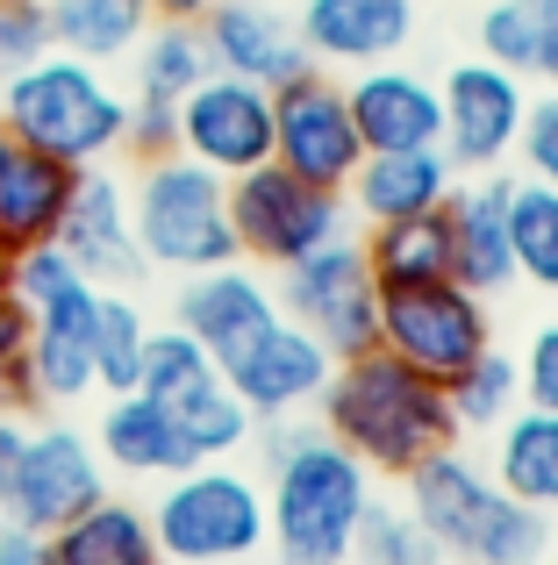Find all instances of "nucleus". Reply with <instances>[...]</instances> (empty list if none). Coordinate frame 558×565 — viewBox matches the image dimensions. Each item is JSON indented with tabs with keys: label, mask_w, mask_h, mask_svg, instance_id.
<instances>
[{
	"label": "nucleus",
	"mask_w": 558,
	"mask_h": 565,
	"mask_svg": "<svg viewBox=\"0 0 558 565\" xmlns=\"http://www.w3.org/2000/svg\"><path fill=\"white\" fill-rule=\"evenodd\" d=\"M266 429V544L279 565H344L358 515L373 501V472L315 423H258Z\"/></svg>",
	"instance_id": "nucleus-1"
},
{
	"label": "nucleus",
	"mask_w": 558,
	"mask_h": 565,
	"mask_svg": "<svg viewBox=\"0 0 558 565\" xmlns=\"http://www.w3.org/2000/svg\"><path fill=\"white\" fill-rule=\"evenodd\" d=\"M315 408H322V429H330L365 472H394V480L459 437L444 386L430 373H416V365H401L379 344L358 351V359H336L330 386L315 394Z\"/></svg>",
	"instance_id": "nucleus-2"
},
{
	"label": "nucleus",
	"mask_w": 558,
	"mask_h": 565,
	"mask_svg": "<svg viewBox=\"0 0 558 565\" xmlns=\"http://www.w3.org/2000/svg\"><path fill=\"white\" fill-rule=\"evenodd\" d=\"M408 480V515L430 530V544L444 558L465 565H537L551 552V515L516 501L494 472H480L465 451H430L422 466L401 472Z\"/></svg>",
	"instance_id": "nucleus-3"
},
{
	"label": "nucleus",
	"mask_w": 558,
	"mask_h": 565,
	"mask_svg": "<svg viewBox=\"0 0 558 565\" xmlns=\"http://www.w3.org/2000/svg\"><path fill=\"white\" fill-rule=\"evenodd\" d=\"M129 94L108 79V65H86L72 51H43L36 65L0 72V129L36 143L57 166H108L122 151Z\"/></svg>",
	"instance_id": "nucleus-4"
},
{
	"label": "nucleus",
	"mask_w": 558,
	"mask_h": 565,
	"mask_svg": "<svg viewBox=\"0 0 558 565\" xmlns=\"http://www.w3.org/2000/svg\"><path fill=\"white\" fill-rule=\"evenodd\" d=\"M129 230L151 273H208V265L237 258V230H229V180L194 166L186 151L151 158L129 180Z\"/></svg>",
	"instance_id": "nucleus-5"
},
{
	"label": "nucleus",
	"mask_w": 558,
	"mask_h": 565,
	"mask_svg": "<svg viewBox=\"0 0 558 565\" xmlns=\"http://www.w3.org/2000/svg\"><path fill=\"white\" fill-rule=\"evenodd\" d=\"M151 537L165 565H251L266 552V487L223 458H201L158 487Z\"/></svg>",
	"instance_id": "nucleus-6"
},
{
	"label": "nucleus",
	"mask_w": 558,
	"mask_h": 565,
	"mask_svg": "<svg viewBox=\"0 0 558 565\" xmlns=\"http://www.w3.org/2000/svg\"><path fill=\"white\" fill-rule=\"evenodd\" d=\"M8 294L29 308V373H36L43 401H86L94 394L100 287L57 244H36V250H14Z\"/></svg>",
	"instance_id": "nucleus-7"
},
{
	"label": "nucleus",
	"mask_w": 558,
	"mask_h": 565,
	"mask_svg": "<svg viewBox=\"0 0 558 565\" xmlns=\"http://www.w3.org/2000/svg\"><path fill=\"white\" fill-rule=\"evenodd\" d=\"M379 351H394L401 365H416V373H430L444 386L480 351H494V308H487V294L459 287V279L379 287Z\"/></svg>",
	"instance_id": "nucleus-8"
},
{
	"label": "nucleus",
	"mask_w": 558,
	"mask_h": 565,
	"mask_svg": "<svg viewBox=\"0 0 558 565\" xmlns=\"http://www.w3.org/2000/svg\"><path fill=\"white\" fill-rule=\"evenodd\" d=\"M344 222H351L344 193H322V186L293 180L287 166H272V158L229 180V230H237V258L244 265H272V273H287L293 258L336 244Z\"/></svg>",
	"instance_id": "nucleus-9"
},
{
	"label": "nucleus",
	"mask_w": 558,
	"mask_h": 565,
	"mask_svg": "<svg viewBox=\"0 0 558 565\" xmlns=\"http://www.w3.org/2000/svg\"><path fill=\"white\" fill-rule=\"evenodd\" d=\"M272 301L279 316L315 330L330 359H358V351L379 344V287H373V265H365V244H351V236L293 258L279 273Z\"/></svg>",
	"instance_id": "nucleus-10"
},
{
	"label": "nucleus",
	"mask_w": 558,
	"mask_h": 565,
	"mask_svg": "<svg viewBox=\"0 0 558 565\" xmlns=\"http://www.w3.org/2000/svg\"><path fill=\"white\" fill-rule=\"evenodd\" d=\"M272 166H287L293 180L322 193H344L351 172L365 166V137L351 122V100L330 79V65H308L287 86H272Z\"/></svg>",
	"instance_id": "nucleus-11"
},
{
	"label": "nucleus",
	"mask_w": 558,
	"mask_h": 565,
	"mask_svg": "<svg viewBox=\"0 0 558 565\" xmlns=\"http://www.w3.org/2000/svg\"><path fill=\"white\" fill-rule=\"evenodd\" d=\"M108 494V466H100L94 437L72 423H29L22 451H14L8 480H0V523H22V530H57L65 515L94 509Z\"/></svg>",
	"instance_id": "nucleus-12"
},
{
	"label": "nucleus",
	"mask_w": 558,
	"mask_h": 565,
	"mask_svg": "<svg viewBox=\"0 0 558 565\" xmlns=\"http://www.w3.org/2000/svg\"><path fill=\"white\" fill-rule=\"evenodd\" d=\"M330 351H322L315 330H301L293 316H272L258 337H244L223 359V380L244 394V408L258 423H287V415L315 408V394L330 386Z\"/></svg>",
	"instance_id": "nucleus-13"
},
{
	"label": "nucleus",
	"mask_w": 558,
	"mask_h": 565,
	"mask_svg": "<svg viewBox=\"0 0 558 565\" xmlns=\"http://www.w3.org/2000/svg\"><path fill=\"white\" fill-rule=\"evenodd\" d=\"M437 94H444V137H437V151H444L459 172H494L508 151H516L523 115H530L523 72L473 57V65H459Z\"/></svg>",
	"instance_id": "nucleus-14"
},
{
	"label": "nucleus",
	"mask_w": 558,
	"mask_h": 565,
	"mask_svg": "<svg viewBox=\"0 0 558 565\" xmlns=\"http://www.w3.org/2000/svg\"><path fill=\"white\" fill-rule=\"evenodd\" d=\"M180 151L194 158V166L223 172V180L266 166L272 158V86L208 72V79L180 100Z\"/></svg>",
	"instance_id": "nucleus-15"
},
{
	"label": "nucleus",
	"mask_w": 558,
	"mask_h": 565,
	"mask_svg": "<svg viewBox=\"0 0 558 565\" xmlns=\"http://www.w3.org/2000/svg\"><path fill=\"white\" fill-rule=\"evenodd\" d=\"M57 250H65L94 287H129V279L151 273L143 250H137V230H129V186L115 180L108 166L79 172L72 207H65V222H57Z\"/></svg>",
	"instance_id": "nucleus-16"
},
{
	"label": "nucleus",
	"mask_w": 558,
	"mask_h": 565,
	"mask_svg": "<svg viewBox=\"0 0 558 565\" xmlns=\"http://www.w3.org/2000/svg\"><path fill=\"white\" fill-rule=\"evenodd\" d=\"M272 316H279L272 287H266V279H258L244 258L208 265V273H186V279H180V294H172V322H180V330L194 337V344L208 351L215 365H223L229 351L244 344V337L266 330Z\"/></svg>",
	"instance_id": "nucleus-17"
},
{
	"label": "nucleus",
	"mask_w": 558,
	"mask_h": 565,
	"mask_svg": "<svg viewBox=\"0 0 558 565\" xmlns=\"http://www.w3.org/2000/svg\"><path fill=\"white\" fill-rule=\"evenodd\" d=\"M201 43H208V65L229 79L251 86H287L293 72H308L315 57L301 51L287 14H272V0H208L201 14Z\"/></svg>",
	"instance_id": "nucleus-18"
},
{
	"label": "nucleus",
	"mask_w": 558,
	"mask_h": 565,
	"mask_svg": "<svg viewBox=\"0 0 558 565\" xmlns=\"http://www.w3.org/2000/svg\"><path fill=\"white\" fill-rule=\"evenodd\" d=\"M293 36L315 65H387L416 36V0H301Z\"/></svg>",
	"instance_id": "nucleus-19"
},
{
	"label": "nucleus",
	"mask_w": 558,
	"mask_h": 565,
	"mask_svg": "<svg viewBox=\"0 0 558 565\" xmlns=\"http://www.w3.org/2000/svg\"><path fill=\"white\" fill-rule=\"evenodd\" d=\"M351 122H358L365 151H422V143L444 137V94H437L422 72L408 65H365L358 79L344 86Z\"/></svg>",
	"instance_id": "nucleus-20"
},
{
	"label": "nucleus",
	"mask_w": 558,
	"mask_h": 565,
	"mask_svg": "<svg viewBox=\"0 0 558 565\" xmlns=\"http://www.w3.org/2000/svg\"><path fill=\"white\" fill-rule=\"evenodd\" d=\"M508 186L502 172H480L473 186H451L444 215H451V279L473 294H502L516 287V244H508Z\"/></svg>",
	"instance_id": "nucleus-21"
},
{
	"label": "nucleus",
	"mask_w": 558,
	"mask_h": 565,
	"mask_svg": "<svg viewBox=\"0 0 558 565\" xmlns=\"http://www.w3.org/2000/svg\"><path fill=\"white\" fill-rule=\"evenodd\" d=\"M72 186H79V166H57L36 143H22L14 129H0V244L8 250L57 244Z\"/></svg>",
	"instance_id": "nucleus-22"
},
{
	"label": "nucleus",
	"mask_w": 558,
	"mask_h": 565,
	"mask_svg": "<svg viewBox=\"0 0 558 565\" xmlns=\"http://www.w3.org/2000/svg\"><path fill=\"white\" fill-rule=\"evenodd\" d=\"M451 186H459V166L437 143H422V151H365V166L344 186V207H358L365 222H408V215L444 207Z\"/></svg>",
	"instance_id": "nucleus-23"
},
{
	"label": "nucleus",
	"mask_w": 558,
	"mask_h": 565,
	"mask_svg": "<svg viewBox=\"0 0 558 565\" xmlns=\"http://www.w3.org/2000/svg\"><path fill=\"white\" fill-rule=\"evenodd\" d=\"M94 451H100L108 472H129V480H172V472L201 466L194 444L180 437V423H172L151 394H108L100 429H94Z\"/></svg>",
	"instance_id": "nucleus-24"
},
{
	"label": "nucleus",
	"mask_w": 558,
	"mask_h": 565,
	"mask_svg": "<svg viewBox=\"0 0 558 565\" xmlns=\"http://www.w3.org/2000/svg\"><path fill=\"white\" fill-rule=\"evenodd\" d=\"M43 565H165L151 537V509L122 494H100L94 509L43 530Z\"/></svg>",
	"instance_id": "nucleus-25"
},
{
	"label": "nucleus",
	"mask_w": 558,
	"mask_h": 565,
	"mask_svg": "<svg viewBox=\"0 0 558 565\" xmlns=\"http://www.w3.org/2000/svg\"><path fill=\"white\" fill-rule=\"evenodd\" d=\"M158 408L180 423V437L194 444V458H229L258 437V415L244 408V394L223 380V365H201L194 380H180L172 394H158Z\"/></svg>",
	"instance_id": "nucleus-26"
},
{
	"label": "nucleus",
	"mask_w": 558,
	"mask_h": 565,
	"mask_svg": "<svg viewBox=\"0 0 558 565\" xmlns=\"http://www.w3.org/2000/svg\"><path fill=\"white\" fill-rule=\"evenodd\" d=\"M51 14V43L86 65H115V57L137 51V36L158 22L151 0H43Z\"/></svg>",
	"instance_id": "nucleus-27"
},
{
	"label": "nucleus",
	"mask_w": 558,
	"mask_h": 565,
	"mask_svg": "<svg viewBox=\"0 0 558 565\" xmlns=\"http://www.w3.org/2000/svg\"><path fill=\"white\" fill-rule=\"evenodd\" d=\"M494 480L508 487L530 509H558V408H530L523 401L502 423V444H494Z\"/></svg>",
	"instance_id": "nucleus-28"
},
{
	"label": "nucleus",
	"mask_w": 558,
	"mask_h": 565,
	"mask_svg": "<svg viewBox=\"0 0 558 565\" xmlns=\"http://www.w3.org/2000/svg\"><path fill=\"white\" fill-rule=\"evenodd\" d=\"M365 265H373V287L451 279V215L430 207V215H408V222H373V236H365Z\"/></svg>",
	"instance_id": "nucleus-29"
},
{
	"label": "nucleus",
	"mask_w": 558,
	"mask_h": 565,
	"mask_svg": "<svg viewBox=\"0 0 558 565\" xmlns=\"http://www.w3.org/2000/svg\"><path fill=\"white\" fill-rule=\"evenodd\" d=\"M137 65V86L129 94H151V100H186L201 79H208V43H201V22H151L129 51Z\"/></svg>",
	"instance_id": "nucleus-30"
},
{
	"label": "nucleus",
	"mask_w": 558,
	"mask_h": 565,
	"mask_svg": "<svg viewBox=\"0 0 558 565\" xmlns=\"http://www.w3.org/2000/svg\"><path fill=\"white\" fill-rule=\"evenodd\" d=\"M151 316L122 287H100V322H94V394H137Z\"/></svg>",
	"instance_id": "nucleus-31"
},
{
	"label": "nucleus",
	"mask_w": 558,
	"mask_h": 565,
	"mask_svg": "<svg viewBox=\"0 0 558 565\" xmlns=\"http://www.w3.org/2000/svg\"><path fill=\"white\" fill-rule=\"evenodd\" d=\"M508 244H516V279L558 294V186L545 180L508 186Z\"/></svg>",
	"instance_id": "nucleus-32"
},
{
	"label": "nucleus",
	"mask_w": 558,
	"mask_h": 565,
	"mask_svg": "<svg viewBox=\"0 0 558 565\" xmlns=\"http://www.w3.org/2000/svg\"><path fill=\"white\" fill-rule=\"evenodd\" d=\"M444 401H451V423L459 429H502L508 415L523 408V373L508 351H480L459 380H444Z\"/></svg>",
	"instance_id": "nucleus-33"
},
{
	"label": "nucleus",
	"mask_w": 558,
	"mask_h": 565,
	"mask_svg": "<svg viewBox=\"0 0 558 565\" xmlns=\"http://www.w3.org/2000/svg\"><path fill=\"white\" fill-rule=\"evenodd\" d=\"M344 565H444V552L430 544V530L408 515V501H365L358 515V537H351V558Z\"/></svg>",
	"instance_id": "nucleus-34"
},
{
	"label": "nucleus",
	"mask_w": 558,
	"mask_h": 565,
	"mask_svg": "<svg viewBox=\"0 0 558 565\" xmlns=\"http://www.w3.org/2000/svg\"><path fill=\"white\" fill-rule=\"evenodd\" d=\"M545 36H551V22L530 8V0H487V14H480V51H487V65L537 72Z\"/></svg>",
	"instance_id": "nucleus-35"
},
{
	"label": "nucleus",
	"mask_w": 558,
	"mask_h": 565,
	"mask_svg": "<svg viewBox=\"0 0 558 565\" xmlns=\"http://www.w3.org/2000/svg\"><path fill=\"white\" fill-rule=\"evenodd\" d=\"M0 408H14V415L51 408L36 373H29V308L14 294H0Z\"/></svg>",
	"instance_id": "nucleus-36"
},
{
	"label": "nucleus",
	"mask_w": 558,
	"mask_h": 565,
	"mask_svg": "<svg viewBox=\"0 0 558 565\" xmlns=\"http://www.w3.org/2000/svg\"><path fill=\"white\" fill-rule=\"evenodd\" d=\"M180 151V100H151V94H129V122H122V158L151 166V158Z\"/></svg>",
	"instance_id": "nucleus-37"
},
{
	"label": "nucleus",
	"mask_w": 558,
	"mask_h": 565,
	"mask_svg": "<svg viewBox=\"0 0 558 565\" xmlns=\"http://www.w3.org/2000/svg\"><path fill=\"white\" fill-rule=\"evenodd\" d=\"M43 51H57V43H51V14H43V0H0V72L36 65Z\"/></svg>",
	"instance_id": "nucleus-38"
},
{
	"label": "nucleus",
	"mask_w": 558,
	"mask_h": 565,
	"mask_svg": "<svg viewBox=\"0 0 558 565\" xmlns=\"http://www.w3.org/2000/svg\"><path fill=\"white\" fill-rule=\"evenodd\" d=\"M523 166H530V180L558 186V86L545 100H530V115H523V137H516Z\"/></svg>",
	"instance_id": "nucleus-39"
},
{
	"label": "nucleus",
	"mask_w": 558,
	"mask_h": 565,
	"mask_svg": "<svg viewBox=\"0 0 558 565\" xmlns=\"http://www.w3.org/2000/svg\"><path fill=\"white\" fill-rule=\"evenodd\" d=\"M516 373H523V401L530 408H558V322H537L530 330Z\"/></svg>",
	"instance_id": "nucleus-40"
},
{
	"label": "nucleus",
	"mask_w": 558,
	"mask_h": 565,
	"mask_svg": "<svg viewBox=\"0 0 558 565\" xmlns=\"http://www.w3.org/2000/svg\"><path fill=\"white\" fill-rule=\"evenodd\" d=\"M0 565H43V537L22 523H0Z\"/></svg>",
	"instance_id": "nucleus-41"
},
{
	"label": "nucleus",
	"mask_w": 558,
	"mask_h": 565,
	"mask_svg": "<svg viewBox=\"0 0 558 565\" xmlns=\"http://www.w3.org/2000/svg\"><path fill=\"white\" fill-rule=\"evenodd\" d=\"M22 437H29V415L0 408V480H8V466H14V451H22Z\"/></svg>",
	"instance_id": "nucleus-42"
},
{
	"label": "nucleus",
	"mask_w": 558,
	"mask_h": 565,
	"mask_svg": "<svg viewBox=\"0 0 558 565\" xmlns=\"http://www.w3.org/2000/svg\"><path fill=\"white\" fill-rule=\"evenodd\" d=\"M151 14H158V22H201L208 0H151Z\"/></svg>",
	"instance_id": "nucleus-43"
},
{
	"label": "nucleus",
	"mask_w": 558,
	"mask_h": 565,
	"mask_svg": "<svg viewBox=\"0 0 558 565\" xmlns=\"http://www.w3.org/2000/svg\"><path fill=\"white\" fill-rule=\"evenodd\" d=\"M537 72H545V79L558 86V29H551V36H545V57H537Z\"/></svg>",
	"instance_id": "nucleus-44"
},
{
	"label": "nucleus",
	"mask_w": 558,
	"mask_h": 565,
	"mask_svg": "<svg viewBox=\"0 0 558 565\" xmlns=\"http://www.w3.org/2000/svg\"><path fill=\"white\" fill-rule=\"evenodd\" d=\"M8 279H14V250L0 244V294H8Z\"/></svg>",
	"instance_id": "nucleus-45"
},
{
	"label": "nucleus",
	"mask_w": 558,
	"mask_h": 565,
	"mask_svg": "<svg viewBox=\"0 0 558 565\" xmlns=\"http://www.w3.org/2000/svg\"><path fill=\"white\" fill-rule=\"evenodd\" d=\"M530 8H537V14H545V22L558 29V0H530Z\"/></svg>",
	"instance_id": "nucleus-46"
}]
</instances>
